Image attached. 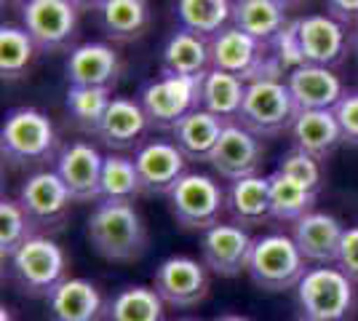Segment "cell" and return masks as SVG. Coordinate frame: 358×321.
<instances>
[{"label": "cell", "mask_w": 358, "mask_h": 321, "mask_svg": "<svg viewBox=\"0 0 358 321\" xmlns=\"http://www.w3.org/2000/svg\"><path fill=\"white\" fill-rule=\"evenodd\" d=\"M337 265H340V271L353 284H358V228H345L340 255H337Z\"/></svg>", "instance_id": "obj_40"}, {"label": "cell", "mask_w": 358, "mask_h": 321, "mask_svg": "<svg viewBox=\"0 0 358 321\" xmlns=\"http://www.w3.org/2000/svg\"><path fill=\"white\" fill-rule=\"evenodd\" d=\"M268 183H270V214H273V220L297 222L305 214L313 212V204H315L313 190L302 187L292 177L281 174L278 169L270 174Z\"/></svg>", "instance_id": "obj_32"}, {"label": "cell", "mask_w": 358, "mask_h": 321, "mask_svg": "<svg viewBox=\"0 0 358 321\" xmlns=\"http://www.w3.org/2000/svg\"><path fill=\"white\" fill-rule=\"evenodd\" d=\"M302 316L313 321H345L356 306L353 281L340 271L318 265L310 268L297 287Z\"/></svg>", "instance_id": "obj_7"}, {"label": "cell", "mask_w": 358, "mask_h": 321, "mask_svg": "<svg viewBox=\"0 0 358 321\" xmlns=\"http://www.w3.org/2000/svg\"><path fill=\"white\" fill-rule=\"evenodd\" d=\"M64 73H67L70 86H107V89H113V83L120 76V57L110 43L89 41V43H80L70 51Z\"/></svg>", "instance_id": "obj_22"}, {"label": "cell", "mask_w": 358, "mask_h": 321, "mask_svg": "<svg viewBox=\"0 0 358 321\" xmlns=\"http://www.w3.org/2000/svg\"><path fill=\"white\" fill-rule=\"evenodd\" d=\"M105 321H166V303L152 287H126L107 303Z\"/></svg>", "instance_id": "obj_31"}, {"label": "cell", "mask_w": 358, "mask_h": 321, "mask_svg": "<svg viewBox=\"0 0 358 321\" xmlns=\"http://www.w3.org/2000/svg\"><path fill=\"white\" fill-rule=\"evenodd\" d=\"M78 11H83V8H96L99 6V0H70Z\"/></svg>", "instance_id": "obj_42"}, {"label": "cell", "mask_w": 358, "mask_h": 321, "mask_svg": "<svg viewBox=\"0 0 358 321\" xmlns=\"http://www.w3.org/2000/svg\"><path fill=\"white\" fill-rule=\"evenodd\" d=\"M297 321H313V319H305V316H302V319H297Z\"/></svg>", "instance_id": "obj_47"}, {"label": "cell", "mask_w": 358, "mask_h": 321, "mask_svg": "<svg viewBox=\"0 0 358 321\" xmlns=\"http://www.w3.org/2000/svg\"><path fill=\"white\" fill-rule=\"evenodd\" d=\"M182 321H201V319H182Z\"/></svg>", "instance_id": "obj_48"}, {"label": "cell", "mask_w": 358, "mask_h": 321, "mask_svg": "<svg viewBox=\"0 0 358 321\" xmlns=\"http://www.w3.org/2000/svg\"><path fill=\"white\" fill-rule=\"evenodd\" d=\"M113 99H115L113 89H107V86H70L67 97H64V105L75 118V123L94 134Z\"/></svg>", "instance_id": "obj_35"}, {"label": "cell", "mask_w": 358, "mask_h": 321, "mask_svg": "<svg viewBox=\"0 0 358 321\" xmlns=\"http://www.w3.org/2000/svg\"><path fill=\"white\" fill-rule=\"evenodd\" d=\"M86 236L107 262H134L148 252V225L131 201H99L89 214Z\"/></svg>", "instance_id": "obj_1"}, {"label": "cell", "mask_w": 358, "mask_h": 321, "mask_svg": "<svg viewBox=\"0 0 358 321\" xmlns=\"http://www.w3.org/2000/svg\"><path fill=\"white\" fill-rule=\"evenodd\" d=\"M297 35L305 64L337 67L348 51L345 24L329 14H308L297 19Z\"/></svg>", "instance_id": "obj_16"}, {"label": "cell", "mask_w": 358, "mask_h": 321, "mask_svg": "<svg viewBox=\"0 0 358 321\" xmlns=\"http://www.w3.org/2000/svg\"><path fill=\"white\" fill-rule=\"evenodd\" d=\"M211 70L209 41L179 27L164 46L161 54V73L164 76L201 78Z\"/></svg>", "instance_id": "obj_26"}, {"label": "cell", "mask_w": 358, "mask_h": 321, "mask_svg": "<svg viewBox=\"0 0 358 321\" xmlns=\"http://www.w3.org/2000/svg\"><path fill=\"white\" fill-rule=\"evenodd\" d=\"M224 209L233 217V222L241 228L262 225L270 220V183L268 177H243L227 185L224 190Z\"/></svg>", "instance_id": "obj_24"}, {"label": "cell", "mask_w": 358, "mask_h": 321, "mask_svg": "<svg viewBox=\"0 0 358 321\" xmlns=\"http://www.w3.org/2000/svg\"><path fill=\"white\" fill-rule=\"evenodd\" d=\"M201 78L161 76L148 80L136 99L155 129H174L187 113L201 107Z\"/></svg>", "instance_id": "obj_8"}, {"label": "cell", "mask_w": 358, "mask_h": 321, "mask_svg": "<svg viewBox=\"0 0 358 321\" xmlns=\"http://www.w3.org/2000/svg\"><path fill=\"white\" fill-rule=\"evenodd\" d=\"M142 190L134 158L126 155H105L102 180H99V201H134Z\"/></svg>", "instance_id": "obj_33"}, {"label": "cell", "mask_w": 358, "mask_h": 321, "mask_svg": "<svg viewBox=\"0 0 358 321\" xmlns=\"http://www.w3.org/2000/svg\"><path fill=\"white\" fill-rule=\"evenodd\" d=\"M214 321H249V319H243V316H236V313H224V316H220V319H214Z\"/></svg>", "instance_id": "obj_43"}, {"label": "cell", "mask_w": 358, "mask_h": 321, "mask_svg": "<svg viewBox=\"0 0 358 321\" xmlns=\"http://www.w3.org/2000/svg\"><path fill=\"white\" fill-rule=\"evenodd\" d=\"M329 16H334L343 24H356L358 22V0H324Z\"/></svg>", "instance_id": "obj_41"}, {"label": "cell", "mask_w": 358, "mask_h": 321, "mask_svg": "<svg viewBox=\"0 0 358 321\" xmlns=\"http://www.w3.org/2000/svg\"><path fill=\"white\" fill-rule=\"evenodd\" d=\"M270 51H273V57H275V59L281 62V67H284L286 76H289L292 70H297V67L305 64L302 46H299V35H297V19H294V22H289L284 30L273 38Z\"/></svg>", "instance_id": "obj_38"}, {"label": "cell", "mask_w": 358, "mask_h": 321, "mask_svg": "<svg viewBox=\"0 0 358 321\" xmlns=\"http://www.w3.org/2000/svg\"><path fill=\"white\" fill-rule=\"evenodd\" d=\"M254 238L249 230L241 225H224L217 222L214 228L203 230L201 236V255H203V265L211 273L233 278L246 271L249 265V255H252Z\"/></svg>", "instance_id": "obj_15"}, {"label": "cell", "mask_w": 358, "mask_h": 321, "mask_svg": "<svg viewBox=\"0 0 358 321\" xmlns=\"http://www.w3.org/2000/svg\"><path fill=\"white\" fill-rule=\"evenodd\" d=\"M35 51L38 46L24 27L3 24V30H0V76L6 80L22 78L30 70Z\"/></svg>", "instance_id": "obj_34"}, {"label": "cell", "mask_w": 358, "mask_h": 321, "mask_svg": "<svg viewBox=\"0 0 358 321\" xmlns=\"http://www.w3.org/2000/svg\"><path fill=\"white\" fill-rule=\"evenodd\" d=\"M278 3H281V6H286V8H289V6H297V3H302V0H278Z\"/></svg>", "instance_id": "obj_46"}, {"label": "cell", "mask_w": 358, "mask_h": 321, "mask_svg": "<svg viewBox=\"0 0 358 321\" xmlns=\"http://www.w3.org/2000/svg\"><path fill=\"white\" fill-rule=\"evenodd\" d=\"M8 271L22 294L48 297L67 278V257L54 238L35 233L8 260Z\"/></svg>", "instance_id": "obj_5"}, {"label": "cell", "mask_w": 358, "mask_h": 321, "mask_svg": "<svg viewBox=\"0 0 358 321\" xmlns=\"http://www.w3.org/2000/svg\"><path fill=\"white\" fill-rule=\"evenodd\" d=\"M334 118L343 129L348 145H358V92H345L343 99L334 105Z\"/></svg>", "instance_id": "obj_39"}, {"label": "cell", "mask_w": 358, "mask_h": 321, "mask_svg": "<svg viewBox=\"0 0 358 321\" xmlns=\"http://www.w3.org/2000/svg\"><path fill=\"white\" fill-rule=\"evenodd\" d=\"M78 14L70 0H24L22 27L30 32L38 51H62L78 32Z\"/></svg>", "instance_id": "obj_10"}, {"label": "cell", "mask_w": 358, "mask_h": 321, "mask_svg": "<svg viewBox=\"0 0 358 321\" xmlns=\"http://www.w3.org/2000/svg\"><path fill=\"white\" fill-rule=\"evenodd\" d=\"M286 86L292 92V99L297 105V113L305 110H334L343 99V80L331 67L318 64H302L286 76Z\"/></svg>", "instance_id": "obj_20"}, {"label": "cell", "mask_w": 358, "mask_h": 321, "mask_svg": "<svg viewBox=\"0 0 358 321\" xmlns=\"http://www.w3.org/2000/svg\"><path fill=\"white\" fill-rule=\"evenodd\" d=\"M243 97H246V80H241L238 76L209 70L201 80V107L227 123L238 121Z\"/></svg>", "instance_id": "obj_29"}, {"label": "cell", "mask_w": 358, "mask_h": 321, "mask_svg": "<svg viewBox=\"0 0 358 321\" xmlns=\"http://www.w3.org/2000/svg\"><path fill=\"white\" fill-rule=\"evenodd\" d=\"M350 43H353V51H356V57H358V22L353 24V35H350Z\"/></svg>", "instance_id": "obj_44"}, {"label": "cell", "mask_w": 358, "mask_h": 321, "mask_svg": "<svg viewBox=\"0 0 358 321\" xmlns=\"http://www.w3.org/2000/svg\"><path fill=\"white\" fill-rule=\"evenodd\" d=\"M0 150L11 164H41L57 150V129L35 107H14L0 129Z\"/></svg>", "instance_id": "obj_6"}, {"label": "cell", "mask_w": 358, "mask_h": 321, "mask_svg": "<svg viewBox=\"0 0 358 321\" xmlns=\"http://www.w3.org/2000/svg\"><path fill=\"white\" fill-rule=\"evenodd\" d=\"M211 70H222L230 76H238L241 80L252 83L259 78H281L284 67L273 57L270 43H262L252 38L249 32L238 27H224L209 41Z\"/></svg>", "instance_id": "obj_2"}, {"label": "cell", "mask_w": 358, "mask_h": 321, "mask_svg": "<svg viewBox=\"0 0 358 321\" xmlns=\"http://www.w3.org/2000/svg\"><path fill=\"white\" fill-rule=\"evenodd\" d=\"M179 27L211 41L233 22V0H177Z\"/></svg>", "instance_id": "obj_30"}, {"label": "cell", "mask_w": 358, "mask_h": 321, "mask_svg": "<svg viewBox=\"0 0 358 321\" xmlns=\"http://www.w3.org/2000/svg\"><path fill=\"white\" fill-rule=\"evenodd\" d=\"M48 321H105L107 303L89 278H64L45 297Z\"/></svg>", "instance_id": "obj_18"}, {"label": "cell", "mask_w": 358, "mask_h": 321, "mask_svg": "<svg viewBox=\"0 0 358 321\" xmlns=\"http://www.w3.org/2000/svg\"><path fill=\"white\" fill-rule=\"evenodd\" d=\"M152 290L161 294L166 306L193 308L209 294V271L193 257H169L158 265Z\"/></svg>", "instance_id": "obj_11"}, {"label": "cell", "mask_w": 358, "mask_h": 321, "mask_svg": "<svg viewBox=\"0 0 358 321\" xmlns=\"http://www.w3.org/2000/svg\"><path fill=\"white\" fill-rule=\"evenodd\" d=\"M233 27L249 32L262 43H273V38L289 24L286 6L278 0H233Z\"/></svg>", "instance_id": "obj_28"}, {"label": "cell", "mask_w": 358, "mask_h": 321, "mask_svg": "<svg viewBox=\"0 0 358 321\" xmlns=\"http://www.w3.org/2000/svg\"><path fill=\"white\" fill-rule=\"evenodd\" d=\"M262 158H265V148L259 137L233 121L224 126L214 153L209 155V164L222 180L236 183L243 177H254L257 169L262 166Z\"/></svg>", "instance_id": "obj_13"}, {"label": "cell", "mask_w": 358, "mask_h": 321, "mask_svg": "<svg viewBox=\"0 0 358 321\" xmlns=\"http://www.w3.org/2000/svg\"><path fill=\"white\" fill-rule=\"evenodd\" d=\"M224 126H227V121L206 113L203 107H198L193 113H187L171 129V137H174L171 142L185 153L187 161H206L209 164V155L214 153L217 142L222 137Z\"/></svg>", "instance_id": "obj_25"}, {"label": "cell", "mask_w": 358, "mask_h": 321, "mask_svg": "<svg viewBox=\"0 0 358 321\" xmlns=\"http://www.w3.org/2000/svg\"><path fill=\"white\" fill-rule=\"evenodd\" d=\"M305 257L294 244L292 236L286 233H265L254 238L252 255L246 273L259 290L265 292H286L292 287H299L305 278Z\"/></svg>", "instance_id": "obj_3"}, {"label": "cell", "mask_w": 358, "mask_h": 321, "mask_svg": "<svg viewBox=\"0 0 358 321\" xmlns=\"http://www.w3.org/2000/svg\"><path fill=\"white\" fill-rule=\"evenodd\" d=\"M292 139L294 148L302 153L313 155L315 161H327L343 145V129L334 118V110H305L297 113L292 123Z\"/></svg>", "instance_id": "obj_23"}, {"label": "cell", "mask_w": 358, "mask_h": 321, "mask_svg": "<svg viewBox=\"0 0 358 321\" xmlns=\"http://www.w3.org/2000/svg\"><path fill=\"white\" fill-rule=\"evenodd\" d=\"M35 222L30 220V214L24 212V206L19 204V199H3L0 201V255L3 260H11L19 246L24 241H30Z\"/></svg>", "instance_id": "obj_36"}, {"label": "cell", "mask_w": 358, "mask_h": 321, "mask_svg": "<svg viewBox=\"0 0 358 321\" xmlns=\"http://www.w3.org/2000/svg\"><path fill=\"white\" fill-rule=\"evenodd\" d=\"M134 164L139 171L142 190L155 193V196H169L174 185L187 174V158L169 139L142 142L134 153Z\"/></svg>", "instance_id": "obj_14"}, {"label": "cell", "mask_w": 358, "mask_h": 321, "mask_svg": "<svg viewBox=\"0 0 358 321\" xmlns=\"http://www.w3.org/2000/svg\"><path fill=\"white\" fill-rule=\"evenodd\" d=\"M0 321H14V316H11V311H8V308H3V311H0Z\"/></svg>", "instance_id": "obj_45"}, {"label": "cell", "mask_w": 358, "mask_h": 321, "mask_svg": "<svg viewBox=\"0 0 358 321\" xmlns=\"http://www.w3.org/2000/svg\"><path fill=\"white\" fill-rule=\"evenodd\" d=\"M102 164H105V155L99 153L91 142L75 139V142H67L57 153L54 171L62 177V183L67 185L73 201L89 204V201H99Z\"/></svg>", "instance_id": "obj_12"}, {"label": "cell", "mask_w": 358, "mask_h": 321, "mask_svg": "<svg viewBox=\"0 0 358 321\" xmlns=\"http://www.w3.org/2000/svg\"><path fill=\"white\" fill-rule=\"evenodd\" d=\"M169 209L185 230H209L224 212V190L209 174L187 171L169 193Z\"/></svg>", "instance_id": "obj_9"}, {"label": "cell", "mask_w": 358, "mask_h": 321, "mask_svg": "<svg viewBox=\"0 0 358 321\" xmlns=\"http://www.w3.org/2000/svg\"><path fill=\"white\" fill-rule=\"evenodd\" d=\"M99 27L115 43H131L150 27L148 0H99L96 6Z\"/></svg>", "instance_id": "obj_27"}, {"label": "cell", "mask_w": 358, "mask_h": 321, "mask_svg": "<svg viewBox=\"0 0 358 321\" xmlns=\"http://www.w3.org/2000/svg\"><path fill=\"white\" fill-rule=\"evenodd\" d=\"M343 236H345L343 222L334 214H327V212L305 214L302 220L294 222V230H292V238L299 246L302 257L308 262H318V265L337 262Z\"/></svg>", "instance_id": "obj_21"}, {"label": "cell", "mask_w": 358, "mask_h": 321, "mask_svg": "<svg viewBox=\"0 0 358 321\" xmlns=\"http://www.w3.org/2000/svg\"><path fill=\"white\" fill-rule=\"evenodd\" d=\"M150 129V121L139 99L131 97H115L107 107L105 118L96 126L94 137L110 150H131L142 145V137Z\"/></svg>", "instance_id": "obj_19"}, {"label": "cell", "mask_w": 358, "mask_h": 321, "mask_svg": "<svg viewBox=\"0 0 358 321\" xmlns=\"http://www.w3.org/2000/svg\"><path fill=\"white\" fill-rule=\"evenodd\" d=\"M275 169H278L281 174H286V177H292V180L299 183L302 187L313 190V193H318V187H321V161H315L313 155L302 153L297 148H292V150L278 161Z\"/></svg>", "instance_id": "obj_37"}, {"label": "cell", "mask_w": 358, "mask_h": 321, "mask_svg": "<svg viewBox=\"0 0 358 321\" xmlns=\"http://www.w3.org/2000/svg\"><path fill=\"white\" fill-rule=\"evenodd\" d=\"M19 204L24 206V212L30 214L35 225H57L64 220V214L70 212L73 196L67 190V185L62 183V177L48 169L38 171L24 180L19 190Z\"/></svg>", "instance_id": "obj_17"}, {"label": "cell", "mask_w": 358, "mask_h": 321, "mask_svg": "<svg viewBox=\"0 0 358 321\" xmlns=\"http://www.w3.org/2000/svg\"><path fill=\"white\" fill-rule=\"evenodd\" d=\"M297 118V105L284 78H259L246 83V97L241 105L238 121L257 137H275L292 129Z\"/></svg>", "instance_id": "obj_4"}]
</instances>
